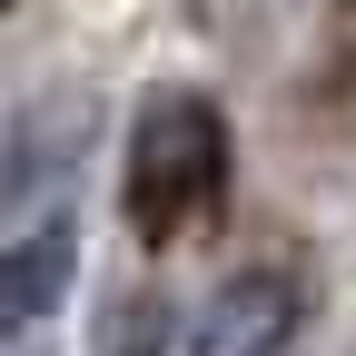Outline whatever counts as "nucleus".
<instances>
[{"label":"nucleus","instance_id":"3","mask_svg":"<svg viewBox=\"0 0 356 356\" xmlns=\"http://www.w3.org/2000/svg\"><path fill=\"white\" fill-rule=\"evenodd\" d=\"M89 356H178V317L159 287H119L99 307V337H89Z\"/></svg>","mask_w":356,"mask_h":356},{"label":"nucleus","instance_id":"2","mask_svg":"<svg viewBox=\"0 0 356 356\" xmlns=\"http://www.w3.org/2000/svg\"><path fill=\"white\" fill-rule=\"evenodd\" d=\"M297 346V287L277 267H248L208 297V317L188 337V356H287Z\"/></svg>","mask_w":356,"mask_h":356},{"label":"nucleus","instance_id":"4","mask_svg":"<svg viewBox=\"0 0 356 356\" xmlns=\"http://www.w3.org/2000/svg\"><path fill=\"white\" fill-rule=\"evenodd\" d=\"M20 356H40V346H20Z\"/></svg>","mask_w":356,"mask_h":356},{"label":"nucleus","instance_id":"1","mask_svg":"<svg viewBox=\"0 0 356 356\" xmlns=\"http://www.w3.org/2000/svg\"><path fill=\"white\" fill-rule=\"evenodd\" d=\"M218 198H228V119H218V99H198V89H149L139 129H129V228L149 248H168Z\"/></svg>","mask_w":356,"mask_h":356}]
</instances>
